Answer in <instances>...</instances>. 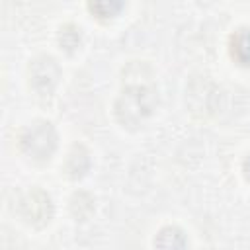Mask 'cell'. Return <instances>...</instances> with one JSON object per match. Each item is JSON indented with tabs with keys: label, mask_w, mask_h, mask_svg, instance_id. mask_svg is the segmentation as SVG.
I'll return each instance as SVG.
<instances>
[{
	"label": "cell",
	"mask_w": 250,
	"mask_h": 250,
	"mask_svg": "<svg viewBox=\"0 0 250 250\" xmlns=\"http://www.w3.org/2000/svg\"><path fill=\"white\" fill-rule=\"evenodd\" d=\"M121 6V0H90L92 12L96 10L100 16H111Z\"/></svg>",
	"instance_id": "obj_1"
}]
</instances>
